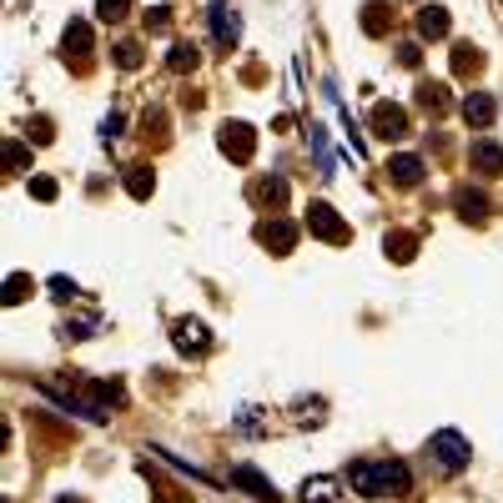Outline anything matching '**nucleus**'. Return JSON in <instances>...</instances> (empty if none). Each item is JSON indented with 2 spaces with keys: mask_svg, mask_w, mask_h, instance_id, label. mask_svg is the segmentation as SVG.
Here are the masks:
<instances>
[{
  "mask_svg": "<svg viewBox=\"0 0 503 503\" xmlns=\"http://www.w3.org/2000/svg\"><path fill=\"white\" fill-rule=\"evenodd\" d=\"M348 483L363 493V499H388V493L413 489V473H408V463H398V458H377V463H352Z\"/></svg>",
  "mask_w": 503,
  "mask_h": 503,
  "instance_id": "1",
  "label": "nucleus"
},
{
  "mask_svg": "<svg viewBox=\"0 0 503 503\" xmlns=\"http://www.w3.org/2000/svg\"><path fill=\"white\" fill-rule=\"evenodd\" d=\"M428 458H433V468H438V473H463L468 458H473V448H468L463 433L443 428V433H433V438H428Z\"/></svg>",
  "mask_w": 503,
  "mask_h": 503,
  "instance_id": "2",
  "label": "nucleus"
},
{
  "mask_svg": "<svg viewBox=\"0 0 503 503\" xmlns=\"http://www.w3.org/2000/svg\"><path fill=\"white\" fill-rule=\"evenodd\" d=\"M307 232H313V237H322V242H332V247L352 242V226L342 222V216L327 207V201H313V207H307Z\"/></svg>",
  "mask_w": 503,
  "mask_h": 503,
  "instance_id": "3",
  "label": "nucleus"
},
{
  "mask_svg": "<svg viewBox=\"0 0 503 503\" xmlns=\"http://www.w3.org/2000/svg\"><path fill=\"white\" fill-rule=\"evenodd\" d=\"M257 242H262L267 252H277V257H287V252L297 247V226H292L287 216H277V212H272L262 226H257Z\"/></svg>",
  "mask_w": 503,
  "mask_h": 503,
  "instance_id": "4",
  "label": "nucleus"
},
{
  "mask_svg": "<svg viewBox=\"0 0 503 503\" xmlns=\"http://www.w3.org/2000/svg\"><path fill=\"white\" fill-rule=\"evenodd\" d=\"M216 146H222L232 162H252V151H257V131H252L247 121H226L222 137H216Z\"/></svg>",
  "mask_w": 503,
  "mask_h": 503,
  "instance_id": "5",
  "label": "nucleus"
},
{
  "mask_svg": "<svg viewBox=\"0 0 503 503\" xmlns=\"http://www.w3.org/2000/svg\"><path fill=\"white\" fill-rule=\"evenodd\" d=\"M367 121H373V131L383 141H402V137H408V111H402V106H393V101H377Z\"/></svg>",
  "mask_w": 503,
  "mask_h": 503,
  "instance_id": "6",
  "label": "nucleus"
},
{
  "mask_svg": "<svg viewBox=\"0 0 503 503\" xmlns=\"http://www.w3.org/2000/svg\"><path fill=\"white\" fill-rule=\"evenodd\" d=\"M232 489L252 493V499H257V503H277V499H282V493H277V489H272V483H267V478H262V473H257V468H252V463L232 468Z\"/></svg>",
  "mask_w": 503,
  "mask_h": 503,
  "instance_id": "7",
  "label": "nucleus"
},
{
  "mask_svg": "<svg viewBox=\"0 0 503 503\" xmlns=\"http://www.w3.org/2000/svg\"><path fill=\"white\" fill-rule=\"evenodd\" d=\"M172 342L181 352H207V348H212V338H207V327H201L197 317H176V322H172Z\"/></svg>",
  "mask_w": 503,
  "mask_h": 503,
  "instance_id": "8",
  "label": "nucleus"
},
{
  "mask_svg": "<svg viewBox=\"0 0 503 503\" xmlns=\"http://www.w3.org/2000/svg\"><path fill=\"white\" fill-rule=\"evenodd\" d=\"M212 31H216V46H237V36H242V21H237V11L226 5V0H212Z\"/></svg>",
  "mask_w": 503,
  "mask_h": 503,
  "instance_id": "9",
  "label": "nucleus"
},
{
  "mask_svg": "<svg viewBox=\"0 0 503 503\" xmlns=\"http://www.w3.org/2000/svg\"><path fill=\"white\" fill-rule=\"evenodd\" d=\"M493 116H499V101H493L489 91H468L463 96V121L468 126H493Z\"/></svg>",
  "mask_w": 503,
  "mask_h": 503,
  "instance_id": "10",
  "label": "nucleus"
},
{
  "mask_svg": "<svg viewBox=\"0 0 503 503\" xmlns=\"http://www.w3.org/2000/svg\"><path fill=\"white\" fill-rule=\"evenodd\" d=\"M468 162H473L483 176H499L503 172V146H499V141H489V137H478L473 151H468Z\"/></svg>",
  "mask_w": 503,
  "mask_h": 503,
  "instance_id": "11",
  "label": "nucleus"
},
{
  "mask_svg": "<svg viewBox=\"0 0 503 503\" xmlns=\"http://www.w3.org/2000/svg\"><path fill=\"white\" fill-rule=\"evenodd\" d=\"M453 207H458V216H463V222H483V216H489V197H483V191H473V187H458V191H453Z\"/></svg>",
  "mask_w": 503,
  "mask_h": 503,
  "instance_id": "12",
  "label": "nucleus"
},
{
  "mask_svg": "<svg viewBox=\"0 0 503 503\" xmlns=\"http://www.w3.org/2000/svg\"><path fill=\"white\" fill-rule=\"evenodd\" d=\"M388 176H393V187H418L423 181V156H393Z\"/></svg>",
  "mask_w": 503,
  "mask_h": 503,
  "instance_id": "13",
  "label": "nucleus"
},
{
  "mask_svg": "<svg viewBox=\"0 0 503 503\" xmlns=\"http://www.w3.org/2000/svg\"><path fill=\"white\" fill-rule=\"evenodd\" d=\"M448 11H443V5H423V11H418V36H428V40H438V36H448Z\"/></svg>",
  "mask_w": 503,
  "mask_h": 503,
  "instance_id": "14",
  "label": "nucleus"
},
{
  "mask_svg": "<svg viewBox=\"0 0 503 503\" xmlns=\"http://www.w3.org/2000/svg\"><path fill=\"white\" fill-rule=\"evenodd\" d=\"M338 478H307L302 483V503H338Z\"/></svg>",
  "mask_w": 503,
  "mask_h": 503,
  "instance_id": "15",
  "label": "nucleus"
},
{
  "mask_svg": "<svg viewBox=\"0 0 503 503\" xmlns=\"http://www.w3.org/2000/svg\"><path fill=\"white\" fill-rule=\"evenodd\" d=\"M252 197L262 201V207H282V201H287V181H282V176H262V181L252 187Z\"/></svg>",
  "mask_w": 503,
  "mask_h": 503,
  "instance_id": "16",
  "label": "nucleus"
},
{
  "mask_svg": "<svg viewBox=\"0 0 503 503\" xmlns=\"http://www.w3.org/2000/svg\"><path fill=\"white\" fill-rule=\"evenodd\" d=\"M61 46H66V56H86V50H91V25L86 21H71V25H66Z\"/></svg>",
  "mask_w": 503,
  "mask_h": 503,
  "instance_id": "17",
  "label": "nucleus"
},
{
  "mask_svg": "<svg viewBox=\"0 0 503 503\" xmlns=\"http://www.w3.org/2000/svg\"><path fill=\"white\" fill-rule=\"evenodd\" d=\"M151 187H156V176H151L146 166H126V191H131L137 201H146Z\"/></svg>",
  "mask_w": 503,
  "mask_h": 503,
  "instance_id": "18",
  "label": "nucleus"
},
{
  "mask_svg": "<svg viewBox=\"0 0 503 503\" xmlns=\"http://www.w3.org/2000/svg\"><path fill=\"white\" fill-rule=\"evenodd\" d=\"M363 31L367 36H383V31H388V5H383V0H367L363 5Z\"/></svg>",
  "mask_w": 503,
  "mask_h": 503,
  "instance_id": "19",
  "label": "nucleus"
},
{
  "mask_svg": "<svg viewBox=\"0 0 503 503\" xmlns=\"http://www.w3.org/2000/svg\"><path fill=\"white\" fill-rule=\"evenodd\" d=\"M418 106L433 111V116H443V111H448V91H443V86H418Z\"/></svg>",
  "mask_w": 503,
  "mask_h": 503,
  "instance_id": "20",
  "label": "nucleus"
},
{
  "mask_svg": "<svg viewBox=\"0 0 503 503\" xmlns=\"http://www.w3.org/2000/svg\"><path fill=\"white\" fill-rule=\"evenodd\" d=\"M383 247H388L393 262H413V237H408V232H388V242H383Z\"/></svg>",
  "mask_w": 503,
  "mask_h": 503,
  "instance_id": "21",
  "label": "nucleus"
},
{
  "mask_svg": "<svg viewBox=\"0 0 503 503\" xmlns=\"http://www.w3.org/2000/svg\"><path fill=\"white\" fill-rule=\"evenodd\" d=\"M292 423H297V428H307V423H322V398H313V402H307V398H302L297 402V408H292Z\"/></svg>",
  "mask_w": 503,
  "mask_h": 503,
  "instance_id": "22",
  "label": "nucleus"
},
{
  "mask_svg": "<svg viewBox=\"0 0 503 503\" xmlns=\"http://www.w3.org/2000/svg\"><path fill=\"white\" fill-rule=\"evenodd\" d=\"M166 66H172V71H191V66H197V46H187V40H181V46H172Z\"/></svg>",
  "mask_w": 503,
  "mask_h": 503,
  "instance_id": "23",
  "label": "nucleus"
},
{
  "mask_svg": "<svg viewBox=\"0 0 503 503\" xmlns=\"http://www.w3.org/2000/svg\"><path fill=\"white\" fill-rule=\"evenodd\" d=\"M478 66H483V56H478L473 46H458V50H453V71H458V75L478 71Z\"/></svg>",
  "mask_w": 503,
  "mask_h": 503,
  "instance_id": "24",
  "label": "nucleus"
},
{
  "mask_svg": "<svg viewBox=\"0 0 503 503\" xmlns=\"http://www.w3.org/2000/svg\"><path fill=\"white\" fill-rule=\"evenodd\" d=\"M116 66H126V71H137V66H141V46H137V40L116 46Z\"/></svg>",
  "mask_w": 503,
  "mask_h": 503,
  "instance_id": "25",
  "label": "nucleus"
},
{
  "mask_svg": "<svg viewBox=\"0 0 503 503\" xmlns=\"http://www.w3.org/2000/svg\"><path fill=\"white\" fill-rule=\"evenodd\" d=\"M126 5H131V0H96V15H101V21H121Z\"/></svg>",
  "mask_w": 503,
  "mask_h": 503,
  "instance_id": "26",
  "label": "nucleus"
},
{
  "mask_svg": "<svg viewBox=\"0 0 503 503\" xmlns=\"http://www.w3.org/2000/svg\"><path fill=\"white\" fill-rule=\"evenodd\" d=\"M31 197H36V201H56V181H50V176H36V181H31Z\"/></svg>",
  "mask_w": 503,
  "mask_h": 503,
  "instance_id": "27",
  "label": "nucleus"
},
{
  "mask_svg": "<svg viewBox=\"0 0 503 503\" xmlns=\"http://www.w3.org/2000/svg\"><path fill=\"white\" fill-rule=\"evenodd\" d=\"M121 126H126V116H121V111H111L106 121H101V137H106V141H116V137H121Z\"/></svg>",
  "mask_w": 503,
  "mask_h": 503,
  "instance_id": "28",
  "label": "nucleus"
},
{
  "mask_svg": "<svg viewBox=\"0 0 503 503\" xmlns=\"http://www.w3.org/2000/svg\"><path fill=\"white\" fill-rule=\"evenodd\" d=\"M50 292H56L61 302H71L75 297V282H66V277H50Z\"/></svg>",
  "mask_w": 503,
  "mask_h": 503,
  "instance_id": "29",
  "label": "nucleus"
},
{
  "mask_svg": "<svg viewBox=\"0 0 503 503\" xmlns=\"http://www.w3.org/2000/svg\"><path fill=\"white\" fill-rule=\"evenodd\" d=\"M25 287H31L25 277H11V282H5V302H21V297H25Z\"/></svg>",
  "mask_w": 503,
  "mask_h": 503,
  "instance_id": "30",
  "label": "nucleus"
},
{
  "mask_svg": "<svg viewBox=\"0 0 503 503\" xmlns=\"http://www.w3.org/2000/svg\"><path fill=\"white\" fill-rule=\"evenodd\" d=\"M398 61H402V66H418V61H423V56H418V46H413V40H408V46H398Z\"/></svg>",
  "mask_w": 503,
  "mask_h": 503,
  "instance_id": "31",
  "label": "nucleus"
}]
</instances>
